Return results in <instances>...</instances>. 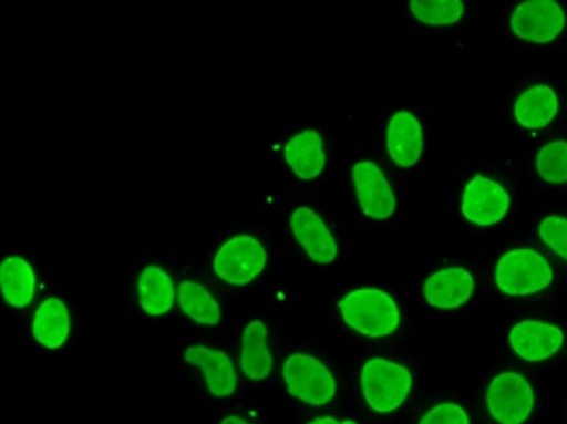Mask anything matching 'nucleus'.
Segmentation results:
<instances>
[{"mask_svg": "<svg viewBox=\"0 0 567 424\" xmlns=\"http://www.w3.org/2000/svg\"><path fill=\"white\" fill-rule=\"evenodd\" d=\"M534 389L520 373H501L491 382L487 406L491 416L499 424H524L534 411Z\"/></svg>", "mask_w": 567, "mask_h": 424, "instance_id": "obj_6", "label": "nucleus"}, {"mask_svg": "<svg viewBox=\"0 0 567 424\" xmlns=\"http://www.w3.org/2000/svg\"><path fill=\"white\" fill-rule=\"evenodd\" d=\"M308 424H357V423H354L353 421L338 422L337 418H333L331 416H326V417H317L316 421H312L311 423H308Z\"/></svg>", "mask_w": 567, "mask_h": 424, "instance_id": "obj_26", "label": "nucleus"}, {"mask_svg": "<svg viewBox=\"0 0 567 424\" xmlns=\"http://www.w3.org/2000/svg\"><path fill=\"white\" fill-rule=\"evenodd\" d=\"M71 318L68 306L60 298H48L34 312L32 334L40 345L59 350L68 342Z\"/></svg>", "mask_w": 567, "mask_h": 424, "instance_id": "obj_16", "label": "nucleus"}, {"mask_svg": "<svg viewBox=\"0 0 567 424\" xmlns=\"http://www.w3.org/2000/svg\"><path fill=\"white\" fill-rule=\"evenodd\" d=\"M565 335L559 327L540 321H523L509 334V343L519 358L529 362L549 360L564 345Z\"/></svg>", "mask_w": 567, "mask_h": 424, "instance_id": "obj_11", "label": "nucleus"}, {"mask_svg": "<svg viewBox=\"0 0 567 424\" xmlns=\"http://www.w3.org/2000/svg\"><path fill=\"white\" fill-rule=\"evenodd\" d=\"M495 280L506 296L524 297L548 289L554 271L548 260L532 249H515L501 257Z\"/></svg>", "mask_w": 567, "mask_h": 424, "instance_id": "obj_3", "label": "nucleus"}, {"mask_svg": "<svg viewBox=\"0 0 567 424\" xmlns=\"http://www.w3.org/2000/svg\"><path fill=\"white\" fill-rule=\"evenodd\" d=\"M386 146L390 158L400 168H412L422 158L423 127L409 111H400L389 121Z\"/></svg>", "mask_w": 567, "mask_h": 424, "instance_id": "obj_12", "label": "nucleus"}, {"mask_svg": "<svg viewBox=\"0 0 567 424\" xmlns=\"http://www.w3.org/2000/svg\"><path fill=\"white\" fill-rule=\"evenodd\" d=\"M409 4L414 17L430 27H449L464 14L461 0H412Z\"/></svg>", "mask_w": 567, "mask_h": 424, "instance_id": "obj_22", "label": "nucleus"}, {"mask_svg": "<svg viewBox=\"0 0 567 424\" xmlns=\"http://www.w3.org/2000/svg\"><path fill=\"white\" fill-rule=\"evenodd\" d=\"M364 401L377 413H392L406 402L413 386L412 373L400 363L373 358L362 368Z\"/></svg>", "mask_w": 567, "mask_h": 424, "instance_id": "obj_2", "label": "nucleus"}, {"mask_svg": "<svg viewBox=\"0 0 567 424\" xmlns=\"http://www.w3.org/2000/svg\"><path fill=\"white\" fill-rule=\"evenodd\" d=\"M267 251L256 237L241 235L223 244L213 259V270L220 280L241 287L265 271Z\"/></svg>", "mask_w": 567, "mask_h": 424, "instance_id": "obj_5", "label": "nucleus"}, {"mask_svg": "<svg viewBox=\"0 0 567 424\" xmlns=\"http://www.w3.org/2000/svg\"><path fill=\"white\" fill-rule=\"evenodd\" d=\"M291 230L298 244L318 265H329L337 259L338 246L336 237L328 229L322 217L311 208H298L291 215Z\"/></svg>", "mask_w": 567, "mask_h": 424, "instance_id": "obj_10", "label": "nucleus"}, {"mask_svg": "<svg viewBox=\"0 0 567 424\" xmlns=\"http://www.w3.org/2000/svg\"><path fill=\"white\" fill-rule=\"evenodd\" d=\"M539 236L561 259L567 260V219L561 216H548L542 220Z\"/></svg>", "mask_w": 567, "mask_h": 424, "instance_id": "obj_24", "label": "nucleus"}, {"mask_svg": "<svg viewBox=\"0 0 567 424\" xmlns=\"http://www.w3.org/2000/svg\"><path fill=\"white\" fill-rule=\"evenodd\" d=\"M140 304L146 314H168L174 307L176 291L174 280L158 266L145 267L138 280Z\"/></svg>", "mask_w": 567, "mask_h": 424, "instance_id": "obj_20", "label": "nucleus"}, {"mask_svg": "<svg viewBox=\"0 0 567 424\" xmlns=\"http://www.w3.org/2000/svg\"><path fill=\"white\" fill-rule=\"evenodd\" d=\"M352 179L364 215L374 220H386L394 214L396 196L377 164L369 161L354 164Z\"/></svg>", "mask_w": 567, "mask_h": 424, "instance_id": "obj_9", "label": "nucleus"}, {"mask_svg": "<svg viewBox=\"0 0 567 424\" xmlns=\"http://www.w3.org/2000/svg\"><path fill=\"white\" fill-rule=\"evenodd\" d=\"M536 170L542 179L560 185L567 182V141H554L536 155Z\"/></svg>", "mask_w": 567, "mask_h": 424, "instance_id": "obj_23", "label": "nucleus"}, {"mask_svg": "<svg viewBox=\"0 0 567 424\" xmlns=\"http://www.w3.org/2000/svg\"><path fill=\"white\" fill-rule=\"evenodd\" d=\"M220 424H250L245 421V418L236 415L227 416L223 418Z\"/></svg>", "mask_w": 567, "mask_h": 424, "instance_id": "obj_27", "label": "nucleus"}, {"mask_svg": "<svg viewBox=\"0 0 567 424\" xmlns=\"http://www.w3.org/2000/svg\"><path fill=\"white\" fill-rule=\"evenodd\" d=\"M284 158L297 178L302 180L318 178L327 165L321 134L316 130H306L292 136L284 148Z\"/></svg>", "mask_w": 567, "mask_h": 424, "instance_id": "obj_15", "label": "nucleus"}, {"mask_svg": "<svg viewBox=\"0 0 567 424\" xmlns=\"http://www.w3.org/2000/svg\"><path fill=\"white\" fill-rule=\"evenodd\" d=\"M282 378L291 396L311 406H323L337 392L332 373L317 358L293 353L284 362Z\"/></svg>", "mask_w": 567, "mask_h": 424, "instance_id": "obj_4", "label": "nucleus"}, {"mask_svg": "<svg viewBox=\"0 0 567 424\" xmlns=\"http://www.w3.org/2000/svg\"><path fill=\"white\" fill-rule=\"evenodd\" d=\"M185 361L204 373L207 389L215 397H227L236 392L237 373L230 356L205 345H192L184 353Z\"/></svg>", "mask_w": 567, "mask_h": 424, "instance_id": "obj_14", "label": "nucleus"}, {"mask_svg": "<svg viewBox=\"0 0 567 424\" xmlns=\"http://www.w3.org/2000/svg\"><path fill=\"white\" fill-rule=\"evenodd\" d=\"M241 371L250 381H265L272 371V355L267 347L265 322H248L241 340Z\"/></svg>", "mask_w": 567, "mask_h": 424, "instance_id": "obj_18", "label": "nucleus"}, {"mask_svg": "<svg viewBox=\"0 0 567 424\" xmlns=\"http://www.w3.org/2000/svg\"><path fill=\"white\" fill-rule=\"evenodd\" d=\"M177 304L196 324L215 327L221 320L219 302L200 282L182 281L177 287Z\"/></svg>", "mask_w": 567, "mask_h": 424, "instance_id": "obj_21", "label": "nucleus"}, {"mask_svg": "<svg viewBox=\"0 0 567 424\" xmlns=\"http://www.w3.org/2000/svg\"><path fill=\"white\" fill-rule=\"evenodd\" d=\"M566 17L555 0H526L511 17L515 37L532 43H550L564 32Z\"/></svg>", "mask_w": 567, "mask_h": 424, "instance_id": "obj_7", "label": "nucleus"}, {"mask_svg": "<svg viewBox=\"0 0 567 424\" xmlns=\"http://www.w3.org/2000/svg\"><path fill=\"white\" fill-rule=\"evenodd\" d=\"M338 306L346 324L369 338L388 337L400 325L399 307L382 290H354L343 297Z\"/></svg>", "mask_w": 567, "mask_h": 424, "instance_id": "obj_1", "label": "nucleus"}, {"mask_svg": "<svg viewBox=\"0 0 567 424\" xmlns=\"http://www.w3.org/2000/svg\"><path fill=\"white\" fill-rule=\"evenodd\" d=\"M0 287L9 306L18 310L27 308L33 301L35 292L33 267L23 257H8L0 266Z\"/></svg>", "mask_w": 567, "mask_h": 424, "instance_id": "obj_19", "label": "nucleus"}, {"mask_svg": "<svg viewBox=\"0 0 567 424\" xmlns=\"http://www.w3.org/2000/svg\"><path fill=\"white\" fill-rule=\"evenodd\" d=\"M511 198L498 182L475 175L465 186L463 215L470 224L488 227L499 224L508 214Z\"/></svg>", "mask_w": 567, "mask_h": 424, "instance_id": "obj_8", "label": "nucleus"}, {"mask_svg": "<svg viewBox=\"0 0 567 424\" xmlns=\"http://www.w3.org/2000/svg\"><path fill=\"white\" fill-rule=\"evenodd\" d=\"M559 113V99L546 84L534 85L516 100L514 114L520 127L542 130Z\"/></svg>", "mask_w": 567, "mask_h": 424, "instance_id": "obj_17", "label": "nucleus"}, {"mask_svg": "<svg viewBox=\"0 0 567 424\" xmlns=\"http://www.w3.org/2000/svg\"><path fill=\"white\" fill-rule=\"evenodd\" d=\"M474 289V277L468 270L450 267L430 276L423 292L430 306L439 310H457L473 297Z\"/></svg>", "mask_w": 567, "mask_h": 424, "instance_id": "obj_13", "label": "nucleus"}, {"mask_svg": "<svg viewBox=\"0 0 567 424\" xmlns=\"http://www.w3.org/2000/svg\"><path fill=\"white\" fill-rule=\"evenodd\" d=\"M420 424H470L467 412L455 403H442L429 411Z\"/></svg>", "mask_w": 567, "mask_h": 424, "instance_id": "obj_25", "label": "nucleus"}]
</instances>
